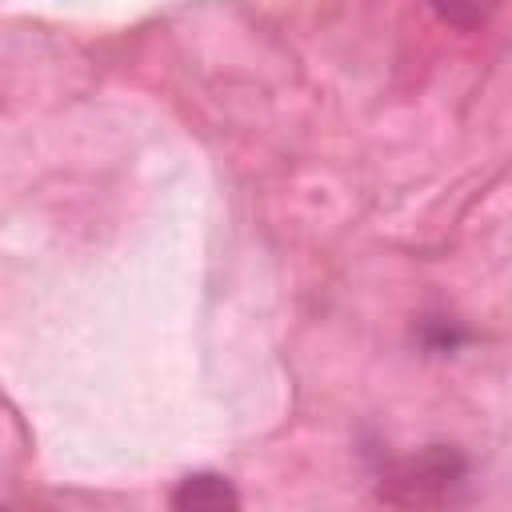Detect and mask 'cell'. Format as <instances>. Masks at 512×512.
<instances>
[{
    "instance_id": "cell-1",
    "label": "cell",
    "mask_w": 512,
    "mask_h": 512,
    "mask_svg": "<svg viewBox=\"0 0 512 512\" xmlns=\"http://www.w3.org/2000/svg\"><path fill=\"white\" fill-rule=\"evenodd\" d=\"M468 476V456L452 444H428L416 456L380 468V500L388 504H444Z\"/></svg>"
},
{
    "instance_id": "cell-2",
    "label": "cell",
    "mask_w": 512,
    "mask_h": 512,
    "mask_svg": "<svg viewBox=\"0 0 512 512\" xmlns=\"http://www.w3.org/2000/svg\"><path fill=\"white\" fill-rule=\"evenodd\" d=\"M172 508H180V512H224V508H240V496L224 476L196 472V476H184L172 488Z\"/></svg>"
},
{
    "instance_id": "cell-3",
    "label": "cell",
    "mask_w": 512,
    "mask_h": 512,
    "mask_svg": "<svg viewBox=\"0 0 512 512\" xmlns=\"http://www.w3.org/2000/svg\"><path fill=\"white\" fill-rule=\"evenodd\" d=\"M436 4V16L444 20V24H452V28H480L496 8H500V0H432Z\"/></svg>"
},
{
    "instance_id": "cell-4",
    "label": "cell",
    "mask_w": 512,
    "mask_h": 512,
    "mask_svg": "<svg viewBox=\"0 0 512 512\" xmlns=\"http://www.w3.org/2000/svg\"><path fill=\"white\" fill-rule=\"evenodd\" d=\"M464 340H468V332H464L460 324H452V320H428V324L420 328V344H424V352H432V356H448V352H456Z\"/></svg>"
}]
</instances>
